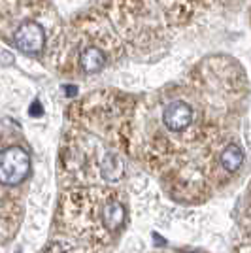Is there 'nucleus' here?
<instances>
[{
  "label": "nucleus",
  "mask_w": 251,
  "mask_h": 253,
  "mask_svg": "<svg viewBox=\"0 0 251 253\" xmlns=\"http://www.w3.org/2000/svg\"><path fill=\"white\" fill-rule=\"evenodd\" d=\"M13 42L17 45V49H21L27 55H36L43 49L45 45V32L43 27L36 21H27L15 31Z\"/></svg>",
  "instance_id": "nucleus-2"
},
{
  "label": "nucleus",
  "mask_w": 251,
  "mask_h": 253,
  "mask_svg": "<svg viewBox=\"0 0 251 253\" xmlns=\"http://www.w3.org/2000/svg\"><path fill=\"white\" fill-rule=\"evenodd\" d=\"M244 163V151H242L238 146H227L221 153V165L223 169L229 170V172H234L238 170Z\"/></svg>",
  "instance_id": "nucleus-7"
},
{
  "label": "nucleus",
  "mask_w": 251,
  "mask_h": 253,
  "mask_svg": "<svg viewBox=\"0 0 251 253\" xmlns=\"http://www.w3.org/2000/svg\"><path fill=\"white\" fill-rule=\"evenodd\" d=\"M193 106L185 100H174L163 110V123L172 132H183L193 123Z\"/></svg>",
  "instance_id": "nucleus-3"
},
{
  "label": "nucleus",
  "mask_w": 251,
  "mask_h": 253,
  "mask_svg": "<svg viewBox=\"0 0 251 253\" xmlns=\"http://www.w3.org/2000/svg\"><path fill=\"white\" fill-rule=\"evenodd\" d=\"M100 174L108 181H117V179L123 178V174H125V165H123V161L117 157L115 153H108L104 161H102V165H100Z\"/></svg>",
  "instance_id": "nucleus-6"
},
{
  "label": "nucleus",
  "mask_w": 251,
  "mask_h": 253,
  "mask_svg": "<svg viewBox=\"0 0 251 253\" xmlns=\"http://www.w3.org/2000/svg\"><path fill=\"white\" fill-rule=\"evenodd\" d=\"M80 64H82V70L85 74H96L104 68L106 64V55L100 47L96 45H89L85 47L82 55H80Z\"/></svg>",
  "instance_id": "nucleus-4"
},
{
  "label": "nucleus",
  "mask_w": 251,
  "mask_h": 253,
  "mask_svg": "<svg viewBox=\"0 0 251 253\" xmlns=\"http://www.w3.org/2000/svg\"><path fill=\"white\" fill-rule=\"evenodd\" d=\"M125 221V206L119 201H110L102 208V223L108 231H117Z\"/></svg>",
  "instance_id": "nucleus-5"
},
{
  "label": "nucleus",
  "mask_w": 251,
  "mask_h": 253,
  "mask_svg": "<svg viewBox=\"0 0 251 253\" xmlns=\"http://www.w3.org/2000/svg\"><path fill=\"white\" fill-rule=\"evenodd\" d=\"M31 174V155L19 146L0 151V183L17 185Z\"/></svg>",
  "instance_id": "nucleus-1"
}]
</instances>
